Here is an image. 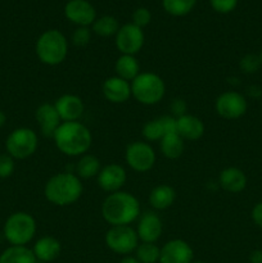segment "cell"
Masks as SVG:
<instances>
[{"label":"cell","mask_w":262,"mask_h":263,"mask_svg":"<svg viewBox=\"0 0 262 263\" xmlns=\"http://www.w3.org/2000/svg\"><path fill=\"white\" fill-rule=\"evenodd\" d=\"M91 40V31L89 27H77L72 33V44L74 46H86Z\"/></svg>","instance_id":"cell-32"},{"label":"cell","mask_w":262,"mask_h":263,"mask_svg":"<svg viewBox=\"0 0 262 263\" xmlns=\"http://www.w3.org/2000/svg\"><path fill=\"white\" fill-rule=\"evenodd\" d=\"M170 110H171L172 116L175 118H179L181 116L186 115L188 112V105L184 99H180V98H176V99L172 100V103L170 104Z\"/></svg>","instance_id":"cell-36"},{"label":"cell","mask_w":262,"mask_h":263,"mask_svg":"<svg viewBox=\"0 0 262 263\" xmlns=\"http://www.w3.org/2000/svg\"><path fill=\"white\" fill-rule=\"evenodd\" d=\"M136 234L141 243H157L163 231L162 220L156 212H144L138 218Z\"/></svg>","instance_id":"cell-15"},{"label":"cell","mask_w":262,"mask_h":263,"mask_svg":"<svg viewBox=\"0 0 262 263\" xmlns=\"http://www.w3.org/2000/svg\"><path fill=\"white\" fill-rule=\"evenodd\" d=\"M247 92H248L249 97L259 98L262 95V89L259 86H257V85H252V86H249L247 89Z\"/></svg>","instance_id":"cell-38"},{"label":"cell","mask_w":262,"mask_h":263,"mask_svg":"<svg viewBox=\"0 0 262 263\" xmlns=\"http://www.w3.org/2000/svg\"><path fill=\"white\" fill-rule=\"evenodd\" d=\"M39 146L38 134L28 127H18L9 134L5 140L7 153L14 159L30 158Z\"/></svg>","instance_id":"cell-7"},{"label":"cell","mask_w":262,"mask_h":263,"mask_svg":"<svg viewBox=\"0 0 262 263\" xmlns=\"http://www.w3.org/2000/svg\"><path fill=\"white\" fill-rule=\"evenodd\" d=\"M215 109L221 118L238 120L247 113L248 102L243 94L230 90L218 95L215 102Z\"/></svg>","instance_id":"cell-10"},{"label":"cell","mask_w":262,"mask_h":263,"mask_svg":"<svg viewBox=\"0 0 262 263\" xmlns=\"http://www.w3.org/2000/svg\"><path fill=\"white\" fill-rule=\"evenodd\" d=\"M159 148L163 157H166L167 159H177L184 153V139L177 133L167 134L159 141Z\"/></svg>","instance_id":"cell-24"},{"label":"cell","mask_w":262,"mask_h":263,"mask_svg":"<svg viewBox=\"0 0 262 263\" xmlns=\"http://www.w3.org/2000/svg\"><path fill=\"white\" fill-rule=\"evenodd\" d=\"M5 122H7V116H5V113L0 109V127H3V126L5 125Z\"/></svg>","instance_id":"cell-41"},{"label":"cell","mask_w":262,"mask_h":263,"mask_svg":"<svg viewBox=\"0 0 262 263\" xmlns=\"http://www.w3.org/2000/svg\"><path fill=\"white\" fill-rule=\"evenodd\" d=\"M100 170H102V164H100L99 158L90 153H86L80 157L77 163L74 164V174L80 179H92V177H97Z\"/></svg>","instance_id":"cell-25"},{"label":"cell","mask_w":262,"mask_h":263,"mask_svg":"<svg viewBox=\"0 0 262 263\" xmlns=\"http://www.w3.org/2000/svg\"><path fill=\"white\" fill-rule=\"evenodd\" d=\"M261 67V59H259V55H257V54H246L239 61V68H240L243 73L247 74L256 73V72L259 71Z\"/></svg>","instance_id":"cell-31"},{"label":"cell","mask_w":262,"mask_h":263,"mask_svg":"<svg viewBox=\"0 0 262 263\" xmlns=\"http://www.w3.org/2000/svg\"><path fill=\"white\" fill-rule=\"evenodd\" d=\"M35 53L45 66H58L68 55V40L59 30H46L36 40Z\"/></svg>","instance_id":"cell-4"},{"label":"cell","mask_w":262,"mask_h":263,"mask_svg":"<svg viewBox=\"0 0 262 263\" xmlns=\"http://www.w3.org/2000/svg\"><path fill=\"white\" fill-rule=\"evenodd\" d=\"M145 43L143 28L138 27L134 23H126L121 26L116 33V48L121 54L125 55H136L143 49Z\"/></svg>","instance_id":"cell-11"},{"label":"cell","mask_w":262,"mask_h":263,"mask_svg":"<svg viewBox=\"0 0 262 263\" xmlns=\"http://www.w3.org/2000/svg\"><path fill=\"white\" fill-rule=\"evenodd\" d=\"M35 120L40 127L41 134L45 138H53L54 133L62 123L55 107L50 103H43L39 105L38 109L35 110Z\"/></svg>","instance_id":"cell-18"},{"label":"cell","mask_w":262,"mask_h":263,"mask_svg":"<svg viewBox=\"0 0 262 263\" xmlns=\"http://www.w3.org/2000/svg\"><path fill=\"white\" fill-rule=\"evenodd\" d=\"M258 55H259V59H261V63H262V50H261V53L258 54Z\"/></svg>","instance_id":"cell-43"},{"label":"cell","mask_w":262,"mask_h":263,"mask_svg":"<svg viewBox=\"0 0 262 263\" xmlns=\"http://www.w3.org/2000/svg\"><path fill=\"white\" fill-rule=\"evenodd\" d=\"M192 263H205V262H203V261H193Z\"/></svg>","instance_id":"cell-42"},{"label":"cell","mask_w":262,"mask_h":263,"mask_svg":"<svg viewBox=\"0 0 262 263\" xmlns=\"http://www.w3.org/2000/svg\"><path fill=\"white\" fill-rule=\"evenodd\" d=\"M84 186L74 172L64 171L53 175L44 186V197L49 203L58 207H67L81 198Z\"/></svg>","instance_id":"cell-3"},{"label":"cell","mask_w":262,"mask_h":263,"mask_svg":"<svg viewBox=\"0 0 262 263\" xmlns=\"http://www.w3.org/2000/svg\"><path fill=\"white\" fill-rule=\"evenodd\" d=\"M152 21V13L148 8L140 7L138 9H135V12L133 13V23L138 27L144 28L145 26H148Z\"/></svg>","instance_id":"cell-34"},{"label":"cell","mask_w":262,"mask_h":263,"mask_svg":"<svg viewBox=\"0 0 262 263\" xmlns=\"http://www.w3.org/2000/svg\"><path fill=\"white\" fill-rule=\"evenodd\" d=\"M36 220L27 212H14L7 218L3 228V234L10 246L26 247L35 238Z\"/></svg>","instance_id":"cell-6"},{"label":"cell","mask_w":262,"mask_h":263,"mask_svg":"<svg viewBox=\"0 0 262 263\" xmlns=\"http://www.w3.org/2000/svg\"><path fill=\"white\" fill-rule=\"evenodd\" d=\"M125 161L133 171L144 174L151 171L157 161L153 146L146 141H133L126 146Z\"/></svg>","instance_id":"cell-9"},{"label":"cell","mask_w":262,"mask_h":263,"mask_svg":"<svg viewBox=\"0 0 262 263\" xmlns=\"http://www.w3.org/2000/svg\"><path fill=\"white\" fill-rule=\"evenodd\" d=\"M131 94L138 103L143 105H156L166 94L163 79L154 72H140L131 81Z\"/></svg>","instance_id":"cell-5"},{"label":"cell","mask_w":262,"mask_h":263,"mask_svg":"<svg viewBox=\"0 0 262 263\" xmlns=\"http://www.w3.org/2000/svg\"><path fill=\"white\" fill-rule=\"evenodd\" d=\"M197 0H162V7L174 17H184L195 7Z\"/></svg>","instance_id":"cell-28"},{"label":"cell","mask_w":262,"mask_h":263,"mask_svg":"<svg viewBox=\"0 0 262 263\" xmlns=\"http://www.w3.org/2000/svg\"><path fill=\"white\" fill-rule=\"evenodd\" d=\"M247 182L248 180H247L246 174L243 170L238 167H226L218 175L220 187L230 194H239L243 192L247 187Z\"/></svg>","instance_id":"cell-19"},{"label":"cell","mask_w":262,"mask_h":263,"mask_svg":"<svg viewBox=\"0 0 262 263\" xmlns=\"http://www.w3.org/2000/svg\"><path fill=\"white\" fill-rule=\"evenodd\" d=\"M64 15L77 27H89L97 20V10L87 0H69L64 5Z\"/></svg>","instance_id":"cell-12"},{"label":"cell","mask_w":262,"mask_h":263,"mask_svg":"<svg viewBox=\"0 0 262 263\" xmlns=\"http://www.w3.org/2000/svg\"><path fill=\"white\" fill-rule=\"evenodd\" d=\"M120 23L113 15H103V17L97 18L91 25V30L95 35L100 37H110L116 36V33L120 30Z\"/></svg>","instance_id":"cell-27"},{"label":"cell","mask_w":262,"mask_h":263,"mask_svg":"<svg viewBox=\"0 0 262 263\" xmlns=\"http://www.w3.org/2000/svg\"><path fill=\"white\" fill-rule=\"evenodd\" d=\"M14 158L8 153L0 154V179H8L14 172Z\"/></svg>","instance_id":"cell-33"},{"label":"cell","mask_w":262,"mask_h":263,"mask_svg":"<svg viewBox=\"0 0 262 263\" xmlns=\"http://www.w3.org/2000/svg\"><path fill=\"white\" fill-rule=\"evenodd\" d=\"M177 121V134L181 136L184 140L195 141L199 140L204 135V123L197 116H193L186 113L181 117L176 118Z\"/></svg>","instance_id":"cell-21"},{"label":"cell","mask_w":262,"mask_h":263,"mask_svg":"<svg viewBox=\"0 0 262 263\" xmlns=\"http://www.w3.org/2000/svg\"><path fill=\"white\" fill-rule=\"evenodd\" d=\"M176 199V192L171 185L159 184L151 190L148 202L156 211H164L171 207Z\"/></svg>","instance_id":"cell-22"},{"label":"cell","mask_w":262,"mask_h":263,"mask_svg":"<svg viewBox=\"0 0 262 263\" xmlns=\"http://www.w3.org/2000/svg\"><path fill=\"white\" fill-rule=\"evenodd\" d=\"M102 92L103 97L112 104H123L133 97L131 82L126 81L116 74L105 79L102 85Z\"/></svg>","instance_id":"cell-17"},{"label":"cell","mask_w":262,"mask_h":263,"mask_svg":"<svg viewBox=\"0 0 262 263\" xmlns=\"http://www.w3.org/2000/svg\"><path fill=\"white\" fill-rule=\"evenodd\" d=\"M249 261L251 263H262V251L256 249L249 254Z\"/></svg>","instance_id":"cell-39"},{"label":"cell","mask_w":262,"mask_h":263,"mask_svg":"<svg viewBox=\"0 0 262 263\" xmlns=\"http://www.w3.org/2000/svg\"><path fill=\"white\" fill-rule=\"evenodd\" d=\"M126 180H127V174L125 167L118 163H110L102 167L97 176L98 186L109 194L120 192L125 186Z\"/></svg>","instance_id":"cell-13"},{"label":"cell","mask_w":262,"mask_h":263,"mask_svg":"<svg viewBox=\"0 0 262 263\" xmlns=\"http://www.w3.org/2000/svg\"><path fill=\"white\" fill-rule=\"evenodd\" d=\"M120 263H140L135 257L133 256H125L122 259H121Z\"/></svg>","instance_id":"cell-40"},{"label":"cell","mask_w":262,"mask_h":263,"mask_svg":"<svg viewBox=\"0 0 262 263\" xmlns=\"http://www.w3.org/2000/svg\"><path fill=\"white\" fill-rule=\"evenodd\" d=\"M0 263H38L32 249L10 246L0 254Z\"/></svg>","instance_id":"cell-26"},{"label":"cell","mask_w":262,"mask_h":263,"mask_svg":"<svg viewBox=\"0 0 262 263\" xmlns=\"http://www.w3.org/2000/svg\"><path fill=\"white\" fill-rule=\"evenodd\" d=\"M36 259L40 262H53L61 256L62 244L57 238L50 235L41 236L35 241L32 248Z\"/></svg>","instance_id":"cell-20"},{"label":"cell","mask_w":262,"mask_h":263,"mask_svg":"<svg viewBox=\"0 0 262 263\" xmlns=\"http://www.w3.org/2000/svg\"><path fill=\"white\" fill-rule=\"evenodd\" d=\"M57 149L67 157H81L89 152L92 135L87 126L80 121L62 122L53 138Z\"/></svg>","instance_id":"cell-2"},{"label":"cell","mask_w":262,"mask_h":263,"mask_svg":"<svg viewBox=\"0 0 262 263\" xmlns=\"http://www.w3.org/2000/svg\"><path fill=\"white\" fill-rule=\"evenodd\" d=\"M57 112L61 117L62 122H73L80 121L84 116L85 104L84 100L74 94H63L54 102Z\"/></svg>","instance_id":"cell-16"},{"label":"cell","mask_w":262,"mask_h":263,"mask_svg":"<svg viewBox=\"0 0 262 263\" xmlns=\"http://www.w3.org/2000/svg\"><path fill=\"white\" fill-rule=\"evenodd\" d=\"M251 216L253 222L256 223L259 229H262V202H258L253 208H252Z\"/></svg>","instance_id":"cell-37"},{"label":"cell","mask_w":262,"mask_h":263,"mask_svg":"<svg viewBox=\"0 0 262 263\" xmlns=\"http://www.w3.org/2000/svg\"><path fill=\"white\" fill-rule=\"evenodd\" d=\"M161 248L156 243H139L135 249V258L140 263H158Z\"/></svg>","instance_id":"cell-29"},{"label":"cell","mask_w":262,"mask_h":263,"mask_svg":"<svg viewBox=\"0 0 262 263\" xmlns=\"http://www.w3.org/2000/svg\"><path fill=\"white\" fill-rule=\"evenodd\" d=\"M194 251L188 241L182 239H172L161 248L158 263H192Z\"/></svg>","instance_id":"cell-14"},{"label":"cell","mask_w":262,"mask_h":263,"mask_svg":"<svg viewBox=\"0 0 262 263\" xmlns=\"http://www.w3.org/2000/svg\"><path fill=\"white\" fill-rule=\"evenodd\" d=\"M141 134H143V138L146 143L161 141V139L166 135V131H164L161 117L156 118V120L148 121V122L143 126Z\"/></svg>","instance_id":"cell-30"},{"label":"cell","mask_w":262,"mask_h":263,"mask_svg":"<svg viewBox=\"0 0 262 263\" xmlns=\"http://www.w3.org/2000/svg\"><path fill=\"white\" fill-rule=\"evenodd\" d=\"M210 4L215 12L226 14L235 9L238 5V0H210Z\"/></svg>","instance_id":"cell-35"},{"label":"cell","mask_w":262,"mask_h":263,"mask_svg":"<svg viewBox=\"0 0 262 263\" xmlns=\"http://www.w3.org/2000/svg\"><path fill=\"white\" fill-rule=\"evenodd\" d=\"M115 72L116 76L131 82L140 73V64H139V61L136 59L135 55H125V54H121L116 59Z\"/></svg>","instance_id":"cell-23"},{"label":"cell","mask_w":262,"mask_h":263,"mask_svg":"<svg viewBox=\"0 0 262 263\" xmlns=\"http://www.w3.org/2000/svg\"><path fill=\"white\" fill-rule=\"evenodd\" d=\"M105 246L108 249L120 256H130L139 246V238L136 230L131 225L110 226L104 236Z\"/></svg>","instance_id":"cell-8"},{"label":"cell","mask_w":262,"mask_h":263,"mask_svg":"<svg viewBox=\"0 0 262 263\" xmlns=\"http://www.w3.org/2000/svg\"><path fill=\"white\" fill-rule=\"evenodd\" d=\"M102 217L109 226H126L135 222L141 215L138 198L128 192L110 193L103 200Z\"/></svg>","instance_id":"cell-1"}]
</instances>
